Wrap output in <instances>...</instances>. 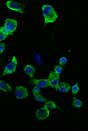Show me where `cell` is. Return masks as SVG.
Wrapping results in <instances>:
<instances>
[{"mask_svg": "<svg viewBox=\"0 0 88 131\" xmlns=\"http://www.w3.org/2000/svg\"><path fill=\"white\" fill-rule=\"evenodd\" d=\"M43 12L45 18V24L54 22L58 17L54 9L51 6L44 5L42 7Z\"/></svg>", "mask_w": 88, "mask_h": 131, "instance_id": "6da1fadb", "label": "cell"}, {"mask_svg": "<svg viewBox=\"0 0 88 131\" xmlns=\"http://www.w3.org/2000/svg\"><path fill=\"white\" fill-rule=\"evenodd\" d=\"M60 75V74H57L54 71H52L50 73L47 80L50 86L54 88L56 90L58 89Z\"/></svg>", "mask_w": 88, "mask_h": 131, "instance_id": "7a4b0ae2", "label": "cell"}, {"mask_svg": "<svg viewBox=\"0 0 88 131\" xmlns=\"http://www.w3.org/2000/svg\"><path fill=\"white\" fill-rule=\"evenodd\" d=\"M6 5L7 7L11 10L21 13H24V9L25 7L24 4L9 1L7 2Z\"/></svg>", "mask_w": 88, "mask_h": 131, "instance_id": "3957f363", "label": "cell"}, {"mask_svg": "<svg viewBox=\"0 0 88 131\" xmlns=\"http://www.w3.org/2000/svg\"><path fill=\"white\" fill-rule=\"evenodd\" d=\"M17 65V61L16 58L13 57L12 60L10 63L5 67L4 70L2 74L3 76L13 74L16 70Z\"/></svg>", "mask_w": 88, "mask_h": 131, "instance_id": "277c9868", "label": "cell"}, {"mask_svg": "<svg viewBox=\"0 0 88 131\" xmlns=\"http://www.w3.org/2000/svg\"><path fill=\"white\" fill-rule=\"evenodd\" d=\"M14 93L16 97L18 99L26 98L28 93L26 88L22 86H17Z\"/></svg>", "mask_w": 88, "mask_h": 131, "instance_id": "5b68a950", "label": "cell"}, {"mask_svg": "<svg viewBox=\"0 0 88 131\" xmlns=\"http://www.w3.org/2000/svg\"><path fill=\"white\" fill-rule=\"evenodd\" d=\"M49 113L48 109L45 107L42 108L36 111V117L40 120H44L49 116Z\"/></svg>", "mask_w": 88, "mask_h": 131, "instance_id": "8992f818", "label": "cell"}, {"mask_svg": "<svg viewBox=\"0 0 88 131\" xmlns=\"http://www.w3.org/2000/svg\"><path fill=\"white\" fill-rule=\"evenodd\" d=\"M32 85L36 86L40 88H43L50 86L47 80H38L33 78L30 82Z\"/></svg>", "mask_w": 88, "mask_h": 131, "instance_id": "52a82bcc", "label": "cell"}, {"mask_svg": "<svg viewBox=\"0 0 88 131\" xmlns=\"http://www.w3.org/2000/svg\"><path fill=\"white\" fill-rule=\"evenodd\" d=\"M17 26V22L16 21L8 18L6 20L5 24L4 26L9 31L12 33L16 30Z\"/></svg>", "mask_w": 88, "mask_h": 131, "instance_id": "ba28073f", "label": "cell"}, {"mask_svg": "<svg viewBox=\"0 0 88 131\" xmlns=\"http://www.w3.org/2000/svg\"><path fill=\"white\" fill-rule=\"evenodd\" d=\"M70 88V85L66 82H60L58 84V89L61 92H67L69 91Z\"/></svg>", "mask_w": 88, "mask_h": 131, "instance_id": "9c48e42d", "label": "cell"}, {"mask_svg": "<svg viewBox=\"0 0 88 131\" xmlns=\"http://www.w3.org/2000/svg\"><path fill=\"white\" fill-rule=\"evenodd\" d=\"M24 70L30 78H33L36 71V69L34 67L30 65H27L25 67Z\"/></svg>", "mask_w": 88, "mask_h": 131, "instance_id": "30bf717a", "label": "cell"}, {"mask_svg": "<svg viewBox=\"0 0 88 131\" xmlns=\"http://www.w3.org/2000/svg\"><path fill=\"white\" fill-rule=\"evenodd\" d=\"M0 89L5 92H12V90L11 86L7 83L0 81Z\"/></svg>", "mask_w": 88, "mask_h": 131, "instance_id": "8fae6325", "label": "cell"}, {"mask_svg": "<svg viewBox=\"0 0 88 131\" xmlns=\"http://www.w3.org/2000/svg\"><path fill=\"white\" fill-rule=\"evenodd\" d=\"M44 107L49 109H53L56 108L60 109V107L55 105L54 103L51 101H48L45 103Z\"/></svg>", "mask_w": 88, "mask_h": 131, "instance_id": "7c38bea8", "label": "cell"}, {"mask_svg": "<svg viewBox=\"0 0 88 131\" xmlns=\"http://www.w3.org/2000/svg\"><path fill=\"white\" fill-rule=\"evenodd\" d=\"M72 105L74 107H81L83 105V104L79 100L74 97Z\"/></svg>", "mask_w": 88, "mask_h": 131, "instance_id": "4fadbf2b", "label": "cell"}, {"mask_svg": "<svg viewBox=\"0 0 88 131\" xmlns=\"http://www.w3.org/2000/svg\"><path fill=\"white\" fill-rule=\"evenodd\" d=\"M36 99L38 101L45 102L47 101V98L40 93L34 96Z\"/></svg>", "mask_w": 88, "mask_h": 131, "instance_id": "5bb4252c", "label": "cell"}, {"mask_svg": "<svg viewBox=\"0 0 88 131\" xmlns=\"http://www.w3.org/2000/svg\"><path fill=\"white\" fill-rule=\"evenodd\" d=\"M0 32L8 36L9 35H13V33L9 31L4 26L0 28Z\"/></svg>", "mask_w": 88, "mask_h": 131, "instance_id": "9a60e30c", "label": "cell"}, {"mask_svg": "<svg viewBox=\"0 0 88 131\" xmlns=\"http://www.w3.org/2000/svg\"><path fill=\"white\" fill-rule=\"evenodd\" d=\"M54 69L55 72L59 74H61L63 69V67L60 66H55Z\"/></svg>", "mask_w": 88, "mask_h": 131, "instance_id": "2e32d148", "label": "cell"}, {"mask_svg": "<svg viewBox=\"0 0 88 131\" xmlns=\"http://www.w3.org/2000/svg\"><path fill=\"white\" fill-rule=\"evenodd\" d=\"M78 83L77 82L76 85H75L72 89V93L74 94H76L79 90V87H78Z\"/></svg>", "mask_w": 88, "mask_h": 131, "instance_id": "e0dca14e", "label": "cell"}, {"mask_svg": "<svg viewBox=\"0 0 88 131\" xmlns=\"http://www.w3.org/2000/svg\"><path fill=\"white\" fill-rule=\"evenodd\" d=\"M41 91V90L39 88L37 87V86L34 87L33 89V90H32L34 96L39 94L40 92Z\"/></svg>", "mask_w": 88, "mask_h": 131, "instance_id": "ac0fdd59", "label": "cell"}, {"mask_svg": "<svg viewBox=\"0 0 88 131\" xmlns=\"http://www.w3.org/2000/svg\"><path fill=\"white\" fill-rule=\"evenodd\" d=\"M59 63L61 66H64L67 63V59L65 58H62L59 60Z\"/></svg>", "mask_w": 88, "mask_h": 131, "instance_id": "d6986e66", "label": "cell"}, {"mask_svg": "<svg viewBox=\"0 0 88 131\" xmlns=\"http://www.w3.org/2000/svg\"><path fill=\"white\" fill-rule=\"evenodd\" d=\"M5 49V47L4 43H0V54L3 52Z\"/></svg>", "mask_w": 88, "mask_h": 131, "instance_id": "ffe728a7", "label": "cell"}, {"mask_svg": "<svg viewBox=\"0 0 88 131\" xmlns=\"http://www.w3.org/2000/svg\"><path fill=\"white\" fill-rule=\"evenodd\" d=\"M8 36V35H5L3 34L2 33L0 32V41L2 40L5 39Z\"/></svg>", "mask_w": 88, "mask_h": 131, "instance_id": "44dd1931", "label": "cell"}, {"mask_svg": "<svg viewBox=\"0 0 88 131\" xmlns=\"http://www.w3.org/2000/svg\"><path fill=\"white\" fill-rule=\"evenodd\" d=\"M1 93H0V96H1Z\"/></svg>", "mask_w": 88, "mask_h": 131, "instance_id": "7402d4cb", "label": "cell"}]
</instances>
